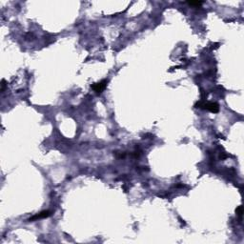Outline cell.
<instances>
[{
  "mask_svg": "<svg viewBox=\"0 0 244 244\" xmlns=\"http://www.w3.org/2000/svg\"><path fill=\"white\" fill-rule=\"evenodd\" d=\"M106 84H107V81H101V82L95 83V85L93 86V89L95 90L96 93H101L102 91L105 89Z\"/></svg>",
  "mask_w": 244,
  "mask_h": 244,
  "instance_id": "7a4b0ae2",
  "label": "cell"
},
{
  "mask_svg": "<svg viewBox=\"0 0 244 244\" xmlns=\"http://www.w3.org/2000/svg\"><path fill=\"white\" fill-rule=\"evenodd\" d=\"M188 4H189V5H192V6H199V5H201V4H202V2H200V1H196V2H189Z\"/></svg>",
  "mask_w": 244,
  "mask_h": 244,
  "instance_id": "277c9868",
  "label": "cell"
},
{
  "mask_svg": "<svg viewBox=\"0 0 244 244\" xmlns=\"http://www.w3.org/2000/svg\"><path fill=\"white\" fill-rule=\"evenodd\" d=\"M51 215V212L50 211H44L42 213H40V214L34 215L32 218H30V220H34V219H39V218H45V217H48Z\"/></svg>",
  "mask_w": 244,
  "mask_h": 244,
  "instance_id": "3957f363",
  "label": "cell"
},
{
  "mask_svg": "<svg viewBox=\"0 0 244 244\" xmlns=\"http://www.w3.org/2000/svg\"><path fill=\"white\" fill-rule=\"evenodd\" d=\"M237 214L239 215V217H241V215H242V207L241 206H239V207L237 209Z\"/></svg>",
  "mask_w": 244,
  "mask_h": 244,
  "instance_id": "5b68a950",
  "label": "cell"
},
{
  "mask_svg": "<svg viewBox=\"0 0 244 244\" xmlns=\"http://www.w3.org/2000/svg\"><path fill=\"white\" fill-rule=\"evenodd\" d=\"M198 106H203V107H205V109H207V110H209L212 112H217L219 111V106H218L217 103H214V102L204 103V104L199 102L198 103Z\"/></svg>",
  "mask_w": 244,
  "mask_h": 244,
  "instance_id": "6da1fadb",
  "label": "cell"
}]
</instances>
